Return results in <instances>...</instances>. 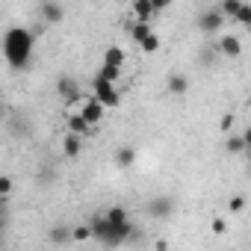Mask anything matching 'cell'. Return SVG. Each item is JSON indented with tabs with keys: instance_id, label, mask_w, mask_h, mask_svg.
<instances>
[{
	"instance_id": "obj_1",
	"label": "cell",
	"mask_w": 251,
	"mask_h": 251,
	"mask_svg": "<svg viewBox=\"0 0 251 251\" xmlns=\"http://www.w3.org/2000/svg\"><path fill=\"white\" fill-rule=\"evenodd\" d=\"M36 48V36L27 27H9L3 36V56L12 68H27Z\"/></svg>"
},
{
	"instance_id": "obj_2",
	"label": "cell",
	"mask_w": 251,
	"mask_h": 251,
	"mask_svg": "<svg viewBox=\"0 0 251 251\" xmlns=\"http://www.w3.org/2000/svg\"><path fill=\"white\" fill-rule=\"evenodd\" d=\"M92 95L103 103V109H118L121 106V95H118V86L115 83H109V80H95V86H92Z\"/></svg>"
},
{
	"instance_id": "obj_3",
	"label": "cell",
	"mask_w": 251,
	"mask_h": 251,
	"mask_svg": "<svg viewBox=\"0 0 251 251\" xmlns=\"http://www.w3.org/2000/svg\"><path fill=\"white\" fill-rule=\"evenodd\" d=\"M83 118H86V124H89V127H98V124H100V118H103V103L95 98V95H86L83 100H80V109H77Z\"/></svg>"
},
{
	"instance_id": "obj_4",
	"label": "cell",
	"mask_w": 251,
	"mask_h": 251,
	"mask_svg": "<svg viewBox=\"0 0 251 251\" xmlns=\"http://www.w3.org/2000/svg\"><path fill=\"white\" fill-rule=\"evenodd\" d=\"M222 27H225V15H222L219 9L204 12V15L198 18V30H204V33H219Z\"/></svg>"
},
{
	"instance_id": "obj_5",
	"label": "cell",
	"mask_w": 251,
	"mask_h": 251,
	"mask_svg": "<svg viewBox=\"0 0 251 251\" xmlns=\"http://www.w3.org/2000/svg\"><path fill=\"white\" fill-rule=\"evenodd\" d=\"M39 15H42L48 24H59V21H62V15H65V9H62V3H56V0H42Z\"/></svg>"
},
{
	"instance_id": "obj_6",
	"label": "cell",
	"mask_w": 251,
	"mask_h": 251,
	"mask_svg": "<svg viewBox=\"0 0 251 251\" xmlns=\"http://www.w3.org/2000/svg\"><path fill=\"white\" fill-rule=\"evenodd\" d=\"M65 127H68V133H77V136H95V127H89L80 112H68Z\"/></svg>"
},
{
	"instance_id": "obj_7",
	"label": "cell",
	"mask_w": 251,
	"mask_h": 251,
	"mask_svg": "<svg viewBox=\"0 0 251 251\" xmlns=\"http://www.w3.org/2000/svg\"><path fill=\"white\" fill-rule=\"evenodd\" d=\"M219 50L227 56V59H236L242 53V39L239 36H222L219 39Z\"/></svg>"
},
{
	"instance_id": "obj_8",
	"label": "cell",
	"mask_w": 251,
	"mask_h": 251,
	"mask_svg": "<svg viewBox=\"0 0 251 251\" xmlns=\"http://www.w3.org/2000/svg\"><path fill=\"white\" fill-rule=\"evenodd\" d=\"M80 139H83V136H77V133H65V136H62V157H68V160L80 157V148H83Z\"/></svg>"
},
{
	"instance_id": "obj_9",
	"label": "cell",
	"mask_w": 251,
	"mask_h": 251,
	"mask_svg": "<svg viewBox=\"0 0 251 251\" xmlns=\"http://www.w3.org/2000/svg\"><path fill=\"white\" fill-rule=\"evenodd\" d=\"M130 12H133V21H151L157 15V9L151 6V0H133Z\"/></svg>"
},
{
	"instance_id": "obj_10",
	"label": "cell",
	"mask_w": 251,
	"mask_h": 251,
	"mask_svg": "<svg viewBox=\"0 0 251 251\" xmlns=\"http://www.w3.org/2000/svg\"><path fill=\"white\" fill-rule=\"evenodd\" d=\"M103 62H106V65L121 68L124 62H127V53H124V48H118V45H109V48H106V53H103Z\"/></svg>"
},
{
	"instance_id": "obj_11",
	"label": "cell",
	"mask_w": 251,
	"mask_h": 251,
	"mask_svg": "<svg viewBox=\"0 0 251 251\" xmlns=\"http://www.w3.org/2000/svg\"><path fill=\"white\" fill-rule=\"evenodd\" d=\"M148 33H154V30H151V21H130V39H133L136 45H139Z\"/></svg>"
},
{
	"instance_id": "obj_12",
	"label": "cell",
	"mask_w": 251,
	"mask_h": 251,
	"mask_svg": "<svg viewBox=\"0 0 251 251\" xmlns=\"http://www.w3.org/2000/svg\"><path fill=\"white\" fill-rule=\"evenodd\" d=\"M186 86H189V80H186L183 74H172V77H169V92H172V95H183Z\"/></svg>"
},
{
	"instance_id": "obj_13",
	"label": "cell",
	"mask_w": 251,
	"mask_h": 251,
	"mask_svg": "<svg viewBox=\"0 0 251 251\" xmlns=\"http://www.w3.org/2000/svg\"><path fill=\"white\" fill-rule=\"evenodd\" d=\"M227 151L230 154H245L248 151V136H227Z\"/></svg>"
},
{
	"instance_id": "obj_14",
	"label": "cell",
	"mask_w": 251,
	"mask_h": 251,
	"mask_svg": "<svg viewBox=\"0 0 251 251\" xmlns=\"http://www.w3.org/2000/svg\"><path fill=\"white\" fill-rule=\"evenodd\" d=\"M115 163H118V166H124V169H127V166H133V163H136V151H133V148H118V154H115Z\"/></svg>"
},
{
	"instance_id": "obj_15",
	"label": "cell",
	"mask_w": 251,
	"mask_h": 251,
	"mask_svg": "<svg viewBox=\"0 0 251 251\" xmlns=\"http://www.w3.org/2000/svg\"><path fill=\"white\" fill-rule=\"evenodd\" d=\"M139 48H142V53H157V50H160V36H157V33H148V36L139 42Z\"/></svg>"
},
{
	"instance_id": "obj_16",
	"label": "cell",
	"mask_w": 251,
	"mask_h": 251,
	"mask_svg": "<svg viewBox=\"0 0 251 251\" xmlns=\"http://www.w3.org/2000/svg\"><path fill=\"white\" fill-rule=\"evenodd\" d=\"M233 21L242 24V27H251V6L248 3H239V9L233 12Z\"/></svg>"
},
{
	"instance_id": "obj_17",
	"label": "cell",
	"mask_w": 251,
	"mask_h": 251,
	"mask_svg": "<svg viewBox=\"0 0 251 251\" xmlns=\"http://www.w3.org/2000/svg\"><path fill=\"white\" fill-rule=\"evenodd\" d=\"M109 225H124V222H127V213H124L121 207H112V210H106V216H103Z\"/></svg>"
},
{
	"instance_id": "obj_18",
	"label": "cell",
	"mask_w": 251,
	"mask_h": 251,
	"mask_svg": "<svg viewBox=\"0 0 251 251\" xmlns=\"http://www.w3.org/2000/svg\"><path fill=\"white\" fill-rule=\"evenodd\" d=\"M100 80H109V83H118V77H121V68H115V65H106L103 62V68H100V74H98Z\"/></svg>"
},
{
	"instance_id": "obj_19",
	"label": "cell",
	"mask_w": 251,
	"mask_h": 251,
	"mask_svg": "<svg viewBox=\"0 0 251 251\" xmlns=\"http://www.w3.org/2000/svg\"><path fill=\"white\" fill-rule=\"evenodd\" d=\"M95 233H92V225H80V227H74L71 230V239L74 242H86V239H92Z\"/></svg>"
},
{
	"instance_id": "obj_20",
	"label": "cell",
	"mask_w": 251,
	"mask_h": 251,
	"mask_svg": "<svg viewBox=\"0 0 251 251\" xmlns=\"http://www.w3.org/2000/svg\"><path fill=\"white\" fill-rule=\"evenodd\" d=\"M239 3H242V0H222V6H219V12H222L225 18H233V12L239 9Z\"/></svg>"
},
{
	"instance_id": "obj_21",
	"label": "cell",
	"mask_w": 251,
	"mask_h": 251,
	"mask_svg": "<svg viewBox=\"0 0 251 251\" xmlns=\"http://www.w3.org/2000/svg\"><path fill=\"white\" fill-rule=\"evenodd\" d=\"M12 189H15L12 177H6V175H0V198H9V195H12Z\"/></svg>"
},
{
	"instance_id": "obj_22",
	"label": "cell",
	"mask_w": 251,
	"mask_h": 251,
	"mask_svg": "<svg viewBox=\"0 0 251 251\" xmlns=\"http://www.w3.org/2000/svg\"><path fill=\"white\" fill-rule=\"evenodd\" d=\"M227 210H230V213H242V210H245V195H233V198L227 201Z\"/></svg>"
},
{
	"instance_id": "obj_23",
	"label": "cell",
	"mask_w": 251,
	"mask_h": 251,
	"mask_svg": "<svg viewBox=\"0 0 251 251\" xmlns=\"http://www.w3.org/2000/svg\"><path fill=\"white\" fill-rule=\"evenodd\" d=\"M210 227H213V233H225V230H227V222H225V219H213Z\"/></svg>"
},
{
	"instance_id": "obj_24",
	"label": "cell",
	"mask_w": 251,
	"mask_h": 251,
	"mask_svg": "<svg viewBox=\"0 0 251 251\" xmlns=\"http://www.w3.org/2000/svg\"><path fill=\"white\" fill-rule=\"evenodd\" d=\"M219 127H222L225 133H230V127H233V115H222V121H219Z\"/></svg>"
},
{
	"instance_id": "obj_25",
	"label": "cell",
	"mask_w": 251,
	"mask_h": 251,
	"mask_svg": "<svg viewBox=\"0 0 251 251\" xmlns=\"http://www.w3.org/2000/svg\"><path fill=\"white\" fill-rule=\"evenodd\" d=\"M172 3H175V0H151V6H154L157 12H160V9H166V6H172Z\"/></svg>"
}]
</instances>
